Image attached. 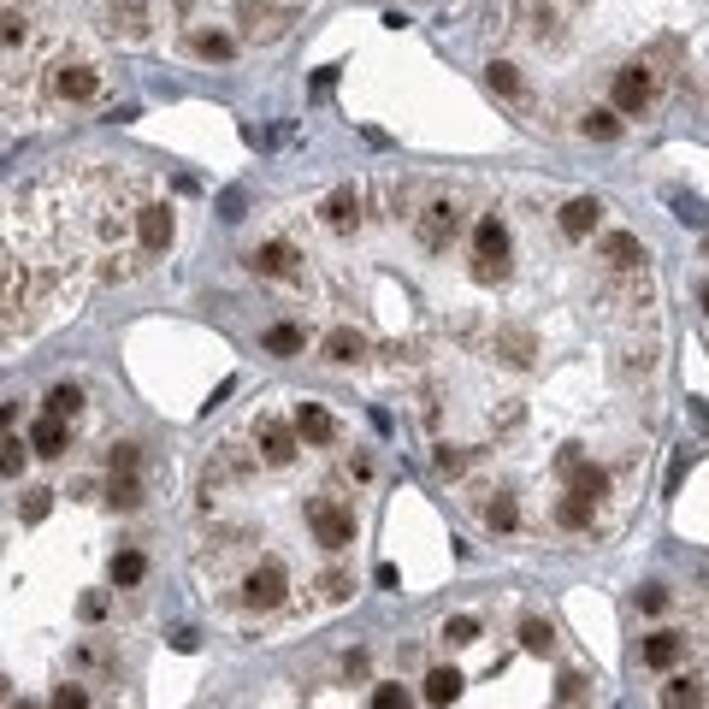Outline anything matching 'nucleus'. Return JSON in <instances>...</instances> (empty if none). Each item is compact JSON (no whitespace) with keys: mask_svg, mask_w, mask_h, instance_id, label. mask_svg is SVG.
Masks as SVG:
<instances>
[{"mask_svg":"<svg viewBox=\"0 0 709 709\" xmlns=\"http://www.w3.org/2000/svg\"><path fill=\"white\" fill-rule=\"evenodd\" d=\"M24 36H30V18H24L18 6H6V48H18Z\"/></svg>","mask_w":709,"mask_h":709,"instance_id":"38","label":"nucleus"},{"mask_svg":"<svg viewBox=\"0 0 709 709\" xmlns=\"http://www.w3.org/2000/svg\"><path fill=\"white\" fill-rule=\"evenodd\" d=\"M580 674H562V686H556V704H574V698H580Z\"/></svg>","mask_w":709,"mask_h":709,"instance_id":"44","label":"nucleus"},{"mask_svg":"<svg viewBox=\"0 0 709 709\" xmlns=\"http://www.w3.org/2000/svg\"><path fill=\"white\" fill-rule=\"evenodd\" d=\"M444 639H450V645H473V639H479V621H473V615H450V621H444Z\"/></svg>","mask_w":709,"mask_h":709,"instance_id":"34","label":"nucleus"},{"mask_svg":"<svg viewBox=\"0 0 709 709\" xmlns=\"http://www.w3.org/2000/svg\"><path fill=\"white\" fill-rule=\"evenodd\" d=\"M680 650H686V639H680V633H650L639 656H645V668H662V674H668V668L680 662Z\"/></svg>","mask_w":709,"mask_h":709,"instance_id":"18","label":"nucleus"},{"mask_svg":"<svg viewBox=\"0 0 709 709\" xmlns=\"http://www.w3.org/2000/svg\"><path fill=\"white\" fill-rule=\"evenodd\" d=\"M172 231H178L172 225V207H160V201L154 207H136V249L142 255H166L172 249Z\"/></svg>","mask_w":709,"mask_h":709,"instance_id":"6","label":"nucleus"},{"mask_svg":"<svg viewBox=\"0 0 709 709\" xmlns=\"http://www.w3.org/2000/svg\"><path fill=\"white\" fill-rule=\"evenodd\" d=\"M243 18H249V30H255V36H278V24H272L278 12H266V6H255V0L243 6Z\"/></svg>","mask_w":709,"mask_h":709,"instance_id":"37","label":"nucleus"},{"mask_svg":"<svg viewBox=\"0 0 709 709\" xmlns=\"http://www.w3.org/2000/svg\"><path fill=\"white\" fill-rule=\"evenodd\" d=\"M461 686H467V680H461L455 668H432V674H426V704H432V709L455 704V698H461Z\"/></svg>","mask_w":709,"mask_h":709,"instance_id":"21","label":"nucleus"},{"mask_svg":"<svg viewBox=\"0 0 709 709\" xmlns=\"http://www.w3.org/2000/svg\"><path fill=\"white\" fill-rule=\"evenodd\" d=\"M54 95L60 101H95L101 95V71L95 65H60L54 71Z\"/></svg>","mask_w":709,"mask_h":709,"instance_id":"9","label":"nucleus"},{"mask_svg":"<svg viewBox=\"0 0 709 709\" xmlns=\"http://www.w3.org/2000/svg\"><path fill=\"white\" fill-rule=\"evenodd\" d=\"M656 704L662 709H704V680L698 674H674V680H662Z\"/></svg>","mask_w":709,"mask_h":709,"instance_id":"13","label":"nucleus"},{"mask_svg":"<svg viewBox=\"0 0 709 709\" xmlns=\"http://www.w3.org/2000/svg\"><path fill=\"white\" fill-rule=\"evenodd\" d=\"M325 597H349V580H343V574H325Z\"/></svg>","mask_w":709,"mask_h":709,"instance_id":"45","label":"nucleus"},{"mask_svg":"<svg viewBox=\"0 0 709 709\" xmlns=\"http://www.w3.org/2000/svg\"><path fill=\"white\" fill-rule=\"evenodd\" d=\"M113 36H125V42H142V36H148V12H142V0L113 6Z\"/></svg>","mask_w":709,"mask_h":709,"instance_id":"22","label":"nucleus"},{"mask_svg":"<svg viewBox=\"0 0 709 709\" xmlns=\"http://www.w3.org/2000/svg\"><path fill=\"white\" fill-rule=\"evenodd\" d=\"M136 461H142V455H136V444H119V450L107 455V467H113V473H136Z\"/></svg>","mask_w":709,"mask_h":709,"instance_id":"40","label":"nucleus"},{"mask_svg":"<svg viewBox=\"0 0 709 709\" xmlns=\"http://www.w3.org/2000/svg\"><path fill=\"white\" fill-rule=\"evenodd\" d=\"M107 503H113V509H136V503H142V485H136V473H113V491H107Z\"/></svg>","mask_w":709,"mask_h":709,"instance_id":"30","label":"nucleus"},{"mask_svg":"<svg viewBox=\"0 0 709 709\" xmlns=\"http://www.w3.org/2000/svg\"><path fill=\"white\" fill-rule=\"evenodd\" d=\"M650 101H656L650 65H621V71H615V113H645Z\"/></svg>","mask_w":709,"mask_h":709,"instance_id":"4","label":"nucleus"},{"mask_svg":"<svg viewBox=\"0 0 709 709\" xmlns=\"http://www.w3.org/2000/svg\"><path fill=\"white\" fill-rule=\"evenodd\" d=\"M562 473H568V491L585 497V503H597L603 491H609V473L597 467V461H580V455H562Z\"/></svg>","mask_w":709,"mask_h":709,"instance_id":"10","label":"nucleus"},{"mask_svg":"<svg viewBox=\"0 0 709 709\" xmlns=\"http://www.w3.org/2000/svg\"><path fill=\"white\" fill-rule=\"evenodd\" d=\"M190 48L201 54V60H231V48H237V42H231V36H219V30H201Z\"/></svg>","mask_w":709,"mask_h":709,"instance_id":"31","label":"nucleus"},{"mask_svg":"<svg viewBox=\"0 0 709 709\" xmlns=\"http://www.w3.org/2000/svg\"><path fill=\"white\" fill-rule=\"evenodd\" d=\"M142 574H148L142 550H119V556H113V585H142Z\"/></svg>","mask_w":709,"mask_h":709,"instance_id":"28","label":"nucleus"},{"mask_svg":"<svg viewBox=\"0 0 709 709\" xmlns=\"http://www.w3.org/2000/svg\"><path fill=\"white\" fill-rule=\"evenodd\" d=\"M373 709H414V698H408V686H379Z\"/></svg>","mask_w":709,"mask_h":709,"instance_id":"36","label":"nucleus"},{"mask_svg":"<svg viewBox=\"0 0 709 709\" xmlns=\"http://www.w3.org/2000/svg\"><path fill=\"white\" fill-rule=\"evenodd\" d=\"M520 645L532 650V656H550V650H556V627L538 621V615H526V621H520Z\"/></svg>","mask_w":709,"mask_h":709,"instance_id":"25","label":"nucleus"},{"mask_svg":"<svg viewBox=\"0 0 709 709\" xmlns=\"http://www.w3.org/2000/svg\"><path fill=\"white\" fill-rule=\"evenodd\" d=\"M580 6H585V0H580Z\"/></svg>","mask_w":709,"mask_h":709,"instance_id":"48","label":"nucleus"},{"mask_svg":"<svg viewBox=\"0 0 709 709\" xmlns=\"http://www.w3.org/2000/svg\"><path fill=\"white\" fill-rule=\"evenodd\" d=\"M0 467H6V479H18V467H24V444H18V438H6V455H0Z\"/></svg>","mask_w":709,"mask_h":709,"instance_id":"42","label":"nucleus"},{"mask_svg":"<svg viewBox=\"0 0 709 709\" xmlns=\"http://www.w3.org/2000/svg\"><path fill=\"white\" fill-rule=\"evenodd\" d=\"M77 609H83V621H101V615H107V597H101V591H89Z\"/></svg>","mask_w":709,"mask_h":709,"instance_id":"43","label":"nucleus"},{"mask_svg":"<svg viewBox=\"0 0 709 709\" xmlns=\"http://www.w3.org/2000/svg\"><path fill=\"white\" fill-rule=\"evenodd\" d=\"M591 509H597V503H585V497H574V491H568V497L556 503V520H562L568 532H585V526H591Z\"/></svg>","mask_w":709,"mask_h":709,"instance_id":"27","label":"nucleus"},{"mask_svg":"<svg viewBox=\"0 0 709 709\" xmlns=\"http://www.w3.org/2000/svg\"><path fill=\"white\" fill-rule=\"evenodd\" d=\"M260 343H266V355H302V349H308V331H302V325H290V320H278L266 337H260Z\"/></svg>","mask_w":709,"mask_h":709,"instance_id":"20","label":"nucleus"},{"mask_svg":"<svg viewBox=\"0 0 709 709\" xmlns=\"http://www.w3.org/2000/svg\"><path fill=\"white\" fill-rule=\"evenodd\" d=\"M603 260H609V266H639V260H645V243H639L633 231H615V237H603Z\"/></svg>","mask_w":709,"mask_h":709,"instance_id":"23","label":"nucleus"},{"mask_svg":"<svg viewBox=\"0 0 709 709\" xmlns=\"http://www.w3.org/2000/svg\"><path fill=\"white\" fill-rule=\"evenodd\" d=\"M308 526H314V538H320L325 550H349V544H355V515H349L343 503H331V497H314V503H308Z\"/></svg>","mask_w":709,"mask_h":709,"instance_id":"3","label":"nucleus"},{"mask_svg":"<svg viewBox=\"0 0 709 709\" xmlns=\"http://www.w3.org/2000/svg\"><path fill=\"white\" fill-rule=\"evenodd\" d=\"M704 314H709V284H704Z\"/></svg>","mask_w":709,"mask_h":709,"instance_id":"47","label":"nucleus"},{"mask_svg":"<svg viewBox=\"0 0 709 709\" xmlns=\"http://www.w3.org/2000/svg\"><path fill=\"white\" fill-rule=\"evenodd\" d=\"M491 349H497L509 367H532V349H538V343H532V331H497Z\"/></svg>","mask_w":709,"mask_h":709,"instance_id":"19","label":"nucleus"},{"mask_svg":"<svg viewBox=\"0 0 709 709\" xmlns=\"http://www.w3.org/2000/svg\"><path fill=\"white\" fill-rule=\"evenodd\" d=\"M296 438H302V432H296V426H284L278 414H260V420H255V444H260V455H266L272 467L296 461Z\"/></svg>","mask_w":709,"mask_h":709,"instance_id":"7","label":"nucleus"},{"mask_svg":"<svg viewBox=\"0 0 709 709\" xmlns=\"http://www.w3.org/2000/svg\"><path fill=\"white\" fill-rule=\"evenodd\" d=\"M580 130L597 136V142H615V136H621V113H615V107H591V113H580Z\"/></svg>","mask_w":709,"mask_h":709,"instance_id":"24","label":"nucleus"},{"mask_svg":"<svg viewBox=\"0 0 709 709\" xmlns=\"http://www.w3.org/2000/svg\"><path fill=\"white\" fill-rule=\"evenodd\" d=\"M12 709H42V704H30V698H18V704H12Z\"/></svg>","mask_w":709,"mask_h":709,"instance_id":"46","label":"nucleus"},{"mask_svg":"<svg viewBox=\"0 0 709 709\" xmlns=\"http://www.w3.org/2000/svg\"><path fill=\"white\" fill-rule=\"evenodd\" d=\"M639 609H645V615H662V609H668V591H662V585H645V591H639Z\"/></svg>","mask_w":709,"mask_h":709,"instance_id":"41","label":"nucleus"},{"mask_svg":"<svg viewBox=\"0 0 709 709\" xmlns=\"http://www.w3.org/2000/svg\"><path fill=\"white\" fill-rule=\"evenodd\" d=\"M296 432H302V444H337V420L325 414L320 402H302L296 408Z\"/></svg>","mask_w":709,"mask_h":709,"instance_id":"14","label":"nucleus"},{"mask_svg":"<svg viewBox=\"0 0 709 709\" xmlns=\"http://www.w3.org/2000/svg\"><path fill=\"white\" fill-rule=\"evenodd\" d=\"M320 219L331 225V231H355V225H361V190H355V184L331 190V195L320 201Z\"/></svg>","mask_w":709,"mask_h":709,"instance_id":"11","label":"nucleus"},{"mask_svg":"<svg viewBox=\"0 0 709 709\" xmlns=\"http://www.w3.org/2000/svg\"><path fill=\"white\" fill-rule=\"evenodd\" d=\"M485 83H491L497 95H520V71L509 60H491V65H485Z\"/></svg>","mask_w":709,"mask_h":709,"instance_id":"32","label":"nucleus"},{"mask_svg":"<svg viewBox=\"0 0 709 709\" xmlns=\"http://www.w3.org/2000/svg\"><path fill=\"white\" fill-rule=\"evenodd\" d=\"M597 219H603V201H597V195H574V201L562 207V231H568V237H591Z\"/></svg>","mask_w":709,"mask_h":709,"instance_id":"15","label":"nucleus"},{"mask_svg":"<svg viewBox=\"0 0 709 709\" xmlns=\"http://www.w3.org/2000/svg\"><path fill=\"white\" fill-rule=\"evenodd\" d=\"M461 467H467V455H461V444H438V473H461Z\"/></svg>","mask_w":709,"mask_h":709,"instance_id":"39","label":"nucleus"},{"mask_svg":"<svg viewBox=\"0 0 709 709\" xmlns=\"http://www.w3.org/2000/svg\"><path fill=\"white\" fill-rule=\"evenodd\" d=\"M77 408H83V390L77 385H54L48 396H42V414H54V420H71Z\"/></svg>","mask_w":709,"mask_h":709,"instance_id":"26","label":"nucleus"},{"mask_svg":"<svg viewBox=\"0 0 709 709\" xmlns=\"http://www.w3.org/2000/svg\"><path fill=\"white\" fill-rule=\"evenodd\" d=\"M284 591H290V580H284V562H272V556H266L255 574L243 580V603H249V609H278V603H284Z\"/></svg>","mask_w":709,"mask_h":709,"instance_id":"5","label":"nucleus"},{"mask_svg":"<svg viewBox=\"0 0 709 709\" xmlns=\"http://www.w3.org/2000/svg\"><path fill=\"white\" fill-rule=\"evenodd\" d=\"M48 709H89V692L77 680H65V686H54V704Z\"/></svg>","mask_w":709,"mask_h":709,"instance_id":"35","label":"nucleus"},{"mask_svg":"<svg viewBox=\"0 0 709 709\" xmlns=\"http://www.w3.org/2000/svg\"><path fill=\"white\" fill-rule=\"evenodd\" d=\"M367 355V337L355 331V325H337L331 337H325V361H337V367H349V361H361Z\"/></svg>","mask_w":709,"mask_h":709,"instance_id":"16","label":"nucleus"},{"mask_svg":"<svg viewBox=\"0 0 709 709\" xmlns=\"http://www.w3.org/2000/svg\"><path fill=\"white\" fill-rule=\"evenodd\" d=\"M249 266H255L260 278H284V284L302 278V255H296L290 243H260L255 255H249Z\"/></svg>","mask_w":709,"mask_h":709,"instance_id":"8","label":"nucleus"},{"mask_svg":"<svg viewBox=\"0 0 709 709\" xmlns=\"http://www.w3.org/2000/svg\"><path fill=\"white\" fill-rule=\"evenodd\" d=\"M473 278L479 284H503L509 278V231H503V219H479L473 225Z\"/></svg>","mask_w":709,"mask_h":709,"instance_id":"1","label":"nucleus"},{"mask_svg":"<svg viewBox=\"0 0 709 709\" xmlns=\"http://www.w3.org/2000/svg\"><path fill=\"white\" fill-rule=\"evenodd\" d=\"M461 201H450V195H438V201H426L420 207V219H414V231H420V249H432V255H444L455 237H461Z\"/></svg>","mask_w":709,"mask_h":709,"instance_id":"2","label":"nucleus"},{"mask_svg":"<svg viewBox=\"0 0 709 709\" xmlns=\"http://www.w3.org/2000/svg\"><path fill=\"white\" fill-rule=\"evenodd\" d=\"M65 444H71V432H65V420H54V414H42L30 426V450L36 455H65Z\"/></svg>","mask_w":709,"mask_h":709,"instance_id":"17","label":"nucleus"},{"mask_svg":"<svg viewBox=\"0 0 709 709\" xmlns=\"http://www.w3.org/2000/svg\"><path fill=\"white\" fill-rule=\"evenodd\" d=\"M48 509H54V491H24V503H18V515H24V526L48 520Z\"/></svg>","mask_w":709,"mask_h":709,"instance_id":"33","label":"nucleus"},{"mask_svg":"<svg viewBox=\"0 0 709 709\" xmlns=\"http://www.w3.org/2000/svg\"><path fill=\"white\" fill-rule=\"evenodd\" d=\"M515 18L532 42H562V18H556L544 0H515Z\"/></svg>","mask_w":709,"mask_h":709,"instance_id":"12","label":"nucleus"},{"mask_svg":"<svg viewBox=\"0 0 709 709\" xmlns=\"http://www.w3.org/2000/svg\"><path fill=\"white\" fill-rule=\"evenodd\" d=\"M485 526H491V532H515V526H520L515 497H497V503H485Z\"/></svg>","mask_w":709,"mask_h":709,"instance_id":"29","label":"nucleus"}]
</instances>
